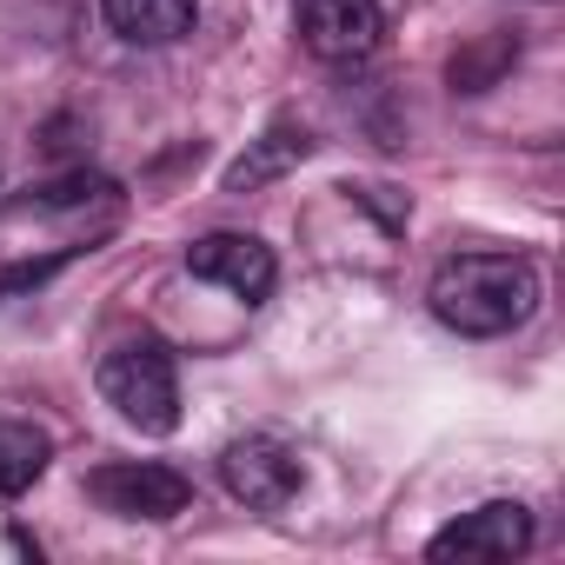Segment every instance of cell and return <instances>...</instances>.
I'll list each match as a JSON object with an SVG mask.
<instances>
[{
	"mask_svg": "<svg viewBox=\"0 0 565 565\" xmlns=\"http://www.w3.org/2000/svg\"><path fill=\"white\" fill-rule=\"evenodd\" d=\"M100 399L140 426V433H173L180 426V373L160 340H120L100 360Z\"/></svg>",
	"mask_w": 565,
	"mask_h": 565,
	"instance_id": "2",
	"label": "cell"
},
{
	"mask_svg": "<svg viewBox=\"0 0 565 565\" xmlns=\"http://www.w3.org/2000/svg\"><path fill=\"white\" fill-rule=\"evenodd\" d=\"M54 459V439L28 419H0V499H21Z\"/></svg>",
	"mask_w": 565,
	"mask_h": 565,
	"instance_id": "10",
	"label": "cell"
},
{
	"mask_svg": "<svg viewBox=\"0 0 565 565\" xmlns=\"http://www.w3.org/2000/svg\"><path fill=\"white\" fill-rule=\"evenodd\" d=\"M100 14L120 41L134 47H167L180 34H193V14H200V0H100Z\"/></svg>",
	"mask_w": 565,
	"mask_h": 565,
	"instance_id": "8",
	"label": "cell"
},
{
	"mask_svg": "<svg viewBox=\"0 0 565 565\" xmlns=\"http://www.w3.org/2000/svg\"><path fill=\"white\" fill-rule=\"evenodd\" d=\"M294 28L313 61L340 67V61H366L380 47L386 14H380V0H294Z\"/></svg>",
	"mask_w": 565,
	"mask_h": 565,
	"instance_id": "5",
	"label": "cell"
},
{
	"mask_svg": "<svg viewBox=\"0 0 565 565\" xmlns=\"http://www.w3.org/2000/svg\"><path fill=\"white\" fill-rule=\"evenodd\" d=\"M186 266H193V279H213V287L239 294L246 307H259L273 294V279H279L273 246L253 239V233H206V239L186 246Z\"/></svg>",
	"mask_w": 565,
	"mask_h": 565,
	"instance_id": "6",
	"label": "cell"
},
{
	"mask_svg": "<svg viewBox=\"0 0 565 565\" xmlns=\"http://www.w3.org/2000/svg\"><path fill=\"white\" fill-rule=\"evenodd\" d=\"M54 273H61V259H21V266H0V300H14V294H34V287H47Z\"/></svg>",
	"mask_w": 565,
	"mask_h": 565,
	"instance_id": "11",
	"label": "cell"
},
{
	"mask_svg": "<svg viewBox=\"0 0 565 565\" xmlns=\"http://www.w3.org/2000/svg\"><path fill=\"white\" fill-rule=\"evenodd\" d=\"M87 492H94V505L100 512H114V519H173V512H186V499H193V486H186V472H173V466H153V459H120V466H100L94 479H87Z\"/></svg>",
	"mask_w": 565,
	"mask_h": 565,
	"instance_id": "3",
	"label": "cell"
},
{
	"mask_svg": "<svg viewBox=\"0 0 565 565\" xmlns=\"http://www.w3.org/2000/svg\"><path fill=\"white\" fill-rule=\"evenodd\" d=\"M426 300H433V313L452 333L492 340V333H512V327L532 320V307H539V273L519 253H452V259H439Z\"/></svg>",
	"mask_w": 565,
	"mask_h": 565,
	"instance_id": "1",
	"label": "cell"
},
{
	"mask_svg": "<svg viewBox=\"0 0 565 565\" xmlns=\"http://www.w3.org/2000/svg\"><path fill=\"white\" fill-rule=\"evenodd\" d=\"M525 545H532V512H525L519 499H492V505L452 519L446 532H433L426 558H459V565H472V558H519Z\"/></svg>",
	"mask_w": 565,
	"mask_h": 565,
	"instance_id": "7",
	"label": "cell"
},
{
	"mask_svg": "<svg viewBox=\"0 0 565 565\" xmlns=\"http://www.w3.org/2000/svg\"><path fill=\"white\" fill-rule=\"evenodd\" d=\"M220 479H226V492H233L239 505L279 512V505L300 492V459L279 446L273 433H246V439H233V446L220 452Z\"/></svg>",
	"mask_w": 565,
	"mask_h": 565,
	"instance_id": "4",
	"label": "cell"
},
{
	"mask_svg": "<svg viewBox=\"0 0 565 565\" xmlns=\"http://www.w3.org/2000/svg\"><path fill=\"white\" fill-rule=\"evenodd\" d=\"M81 193H107V180H94V173H67V180L41 186V193H34V206H74Z\"/></svg>",
	"mask_w": 565,
	"mask_h": 565,
	"instance_id": "12",
	"label": "cell"
},
{
	"mask_svg": "<svg viewBox=\"0 0 565 565\" xmlns=\"http://www.w3.org/2000/svg\"><path fill=\"white\" fill-rule=\"evenodd\" d=\"M307 153H313V134L294 127V120H279L273 134H259V140L226 167V193H253V186H266L273 173H287V167L307 160Z\"/></svg>",
	"mask_w": 565,
	"mask_h": 565,
	"instance_id": "9",
	"label": "cell"
}]
</instances>
